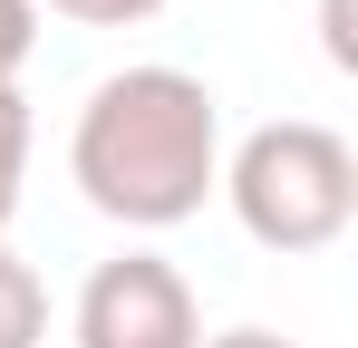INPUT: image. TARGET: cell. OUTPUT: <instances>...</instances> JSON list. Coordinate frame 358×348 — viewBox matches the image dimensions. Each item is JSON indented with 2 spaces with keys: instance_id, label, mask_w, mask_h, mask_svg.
<instances>
[{
  "instance_id": "cell-6",
  "label": "cell",
  "mask_w": 358,
  "mask_h": 348,
  "mask_svg": "<svg viewBox=\"0 0 358 348\" xmlns=\"http://www.w3.org/2000/svg\"><path fill=\"white\" fill-rule=\"evenodd\" d=\"M29 49H39V0H0V87H20Z\"/></svg>"
},
{
  "instance_id": "cell-3",
  "label": "cell",
  "mask_w": 358,
  "mask_h": 348,
  "mask_svg": "<svg viewBox=\"0 0 358 348\" xmlns=\"http://www.w3.org/2000/svg\"><path fill=\"white\" fill-rule=\"evenodd\" d=\"M68 339L78 348H203V310L165 252H117L87 271Z\"/></svg>"
},
{
  "instance_id": "cell-7",
  "label": "cell",
  "mask_w": 358,
  "mask_h": 348,
  "mask_svg": "<svg viewBox=\"0 0 358 348\" xmlns=\"http://www.w3.org/2000/svg\"><path fill=\"white\" fill-rule=\"evenodd\" d=\"M39 10H59L78 29H136V20H155L165 0H39Z\"/></svg>"
},
{
  "instance_id": "cell-4",
  "label": "cell",
  "mask_w": 358,
  "mask_h": 348,
  "mask_svg": "<svg viewBox=\"0 0 358 348\" xmlns=\"http://www.w3.org/2000/svg\"><path fill=\"white\" fill-rule=\"evenodd\" d=\"M0 348H49V281L0 242Z\"/></svg>"
},
{
  "instance_id": "cell-2",
  "label": "cell",
  "mask_w": 358,
  "mask_h": 348,
  "mask_svg": "<svg viewBox=\"0 0 358 348\" xmlns=\"http://www.w3.org/2000/svg\"><path fill=\"white\" fill-rule=\"evenodd\" d=\"M213 194H233V223L262 252H329L358 223V155L320 116H271L233 145Z\"/></svg>"
},
{
  "instance_id": "cell-9",
  "label": "cell",
  "mask_w": 358,
  "mask_h": 348,
  "mask_svg": "<svg viewBox=\"0 0 358 348\" xmlns=\"http://www.w3.org/2000/svg\"><path fill=\"white\" fill-rule=\"evenodd\" d=\"M203 348H300V339H281V329H223V339H203Z\"/></svg>"
},
{
  "instance_id": "cell-5",
  "label": "cell",
  "mask_w": 358,
  "mask_h": 348,
  "mask_svg": "<svg viewBox=\"0 0 358 348\" xmlns=\"http://www.w3.org/2000/svg\"><path fill=\"white\" fill-rule=\"evenodd\" d=\"M20 184H29V97L0 87V232L20 213Z\"/></svg>"
},
{
  "instance_id": "cell-8",
  "label": "cell",
  "mask_w": 358,
  "mask_h": 348,
  "mask_svg": "<svg viewBox=\"0 0 358 348\" xmlns=\"http://www.w3.org/2000/svg\"><path fill=\"white\" fill-rule=\"evenodd\" d=\"M320 29H329V68H358V39H349V0H329V10H320Z\"/></svg>"
},
{
  "instance_id": "cell-1",
  "label": "cell",
  "mask_w": 358,
  "mask_h": 348,
  "mask_svg": "<svg viewBox=\"0 0 358 348\" xmlns=\"http://www.w3.org/2000/svg\"><path fill=\"white\" fill-rule=\"evenodd\" d=\"M78 194L126 232H175L203 213V194L223 184V107L194 68H117L87 87L78 136H68Z\"/></svg>"
}]
</instances>
